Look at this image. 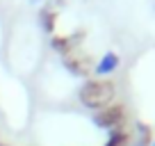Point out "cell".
<instances>
[{"label": "cell", "mask_w": 155, "mask_h": 146, "mask_svg": "<svg viewBox=\"0 0 155 146\" xmlns=\"http://www.w3.org/2000/svg\"><path fill=\"white\" fill-rule=\"evenodd\" d=\"M80 37H82V32L73 34V37H55L50 44H53V48L57 50L62 57H66V55H71V53H73V48L80 44Z\"/></svg>", "instance_id": "obj_3"}, {"label": "cell", "mask_w": 155, "mask_h": 146, "mask_svg": "<svg viewBox=\"0 0 155 146\" xmlns=\"http://www.w3.org/2000/svg\"><path fill=\"white\" fill-rule=\"evenodd\" d=\"M153 146H155V141H153Z\"/></svg>", "instance_id": "obj_10"}, {"label": "cell", "mask_w": 155, "mask_h": 146, "mask_svg": "<svg viewBox=\"0 0 155 146\" xmlns=\"http://www.w3.org/2000/svg\"><path fill=\"white\" fill-rule=\"evenodd\" d=\"M137 132H139V146H146L150 141V128L144 123H137Z\"/></svg>", "instance_id": "obj_8"}, {"label": "cell", "mask_w": 155, "mask_h": 146, "mask_svg": "<svg viewBox=\"0 0 155 146\" xmlns=\"http://www.w3.org/2000/svg\"><path fill=\"white\" fill-rule=\"evenodd\" d=\"M123 119H126V110L121 105H107L105 110L94 114V123L98 128H114L116 130L123 123Z\"/></svg>", "instance_id": "obj_2"}, {"label": "cell", "mask_w": 155, "mask_h": 146, "mask_svg": "<svg viewBox=\"0 0 155 146\" xmlns=\"http://www.w3.org/2000/svg\"><path fill=\"white\" fill-rule=\"evenodd\" d=\"M116 68H119V55L105 53L101 57V62L96 64V75H107V73H114Z\"/></svg>", "instance_id": "obj_5"}, {"label": "cell", "mask_w": 155, "mask_h": 146, "mask_svg": "<svg viewBox=\"0 0 155 146\" xmlns=\"http://www.w3.org/2000/svg\"><path fill=\"white\" fill-rule=\"evenodd\" d=\"M30 2H32V5H37V2H41V0H30Z\"/></svg>", "instance_id": "obj_9"}, {"label": "cell", "mask_w": 155, "mask_h": 146, "mask_svg": "<svg viewBox=\"0 0 155 146\" xmlns=\"http://www.w3.org/2000/svg\"><path fill=\"white\" fill-rule=\"evenodd\" d=\"M64 66L71 73H75V75H87L89 73V59L87 57H75V55L71 53V55L64 57Z\"/></svg>", "instance_id": "obj_4"}, {"label": "cell", "mask_w": 155, "mask_h": 146, "mask_svg": "<svg viewBox=\"0 0 155 146\" xmlns=\"http://www.w3.org/2000/svg\"><path fill=\"white\" fill-rule=\"evenodd\" d=\"M128 144V132H123V130H112V135H110V139H107V144L105 146H126Z\"/></svg>", "instance_id": "obj_7"}, {"label": "cell", "mask_w": 155, "mask_h": 146, "mask_svg": "<svg viewBox=\"0 0 155 146\" xmlns=\"http://www.w3.org/2000/svg\"><path fill=\"white\" fill-rule=\"evenodd\" d=\"M39 21H41V28H44L46 34H50V32L55 30V12L50 9V5L41 9V14H39Z\"/></svg>", "instance_id": "obj_6"}, {"label": "cell", "mask_w": 155, "mask_h": 146, "mask_svg": "<svg viewBox=\"0 0 155 146\" xmlns=\"http://www.w3.org/2000/svg\"><path fill=\"white\" fill-rule=\"evenodd\" d=\"M114 94L116 89L110 80H87L78 91V98L89 110H105L114 101Z\"/></svg>", "instance_id": "obj_1"}]
</instances>
